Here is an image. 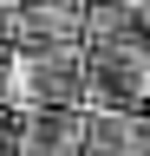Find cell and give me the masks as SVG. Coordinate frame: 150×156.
<instances>
[{
	"label": "cell",
	"instance_id": "1",
	"mask_svg": "<svg viewBox=\"0 0 150 156\" xmlns=\"http://www.w3.org/2000/svg\"><path fill=\"white\" fill-rule=\"evenodd\" d=\"M20 124V156H85V111L79 104H46Z\"/></svg>",
	"mask_w": 150,
	"mask_h": 156
},
{
	"label": "cell",
	"instance_id": "2",
	"mask_svg": "<svg viewBox=\"0 0 150 156\" xmlns=\"http://www.w3.org/2000/svg\"><path fill=\"white\" fill-rule=\"evenodd\" d=\"M85 156H150V117L144 111H85Z\"/></svg>",
	"mask_w": 150,
	"mask_h": 156
},
{
	"label": "cell",
	"instance_id": "3",
	"mask_svg": "<svg viewBox=\"0 0 150 156\" xmlns=\"http://www.w3.org/2000/svg\"><path fill=\"white\" fill-rule=\"evenodd\" d=\"M0 111L7 117L46 111V78H39V52L33 46H7L0 52Z\"/></svg>",
	"mask_w": 150,
	"mask_h": 156
},
{
	"label": "cell",
	"instance_id": "4",
	"mask_svg": "<svg viewBox=\"0 0 150 156\" xmlns=\"http://www.w3.org/2000/svg\"><path fill=\"white\" fill-rule=\"evenodd\" d=\"M39 52V78H46V104H79L91 85V52L72 39V46H33Z\"/></svg>",
	"mask_w": 150,
	"mask_h": 156
},
{
	"label": "cell",
	"instance_id": "5",
	"mask_svg": "<svg viewBox=\"0 0 150 156\" xmlns=\"http://www.w3.org/2000/svg\"><path fill=\"white\" fill-rule=\"evenodd\" d=\"M130 39H144L137 0H85V52L91 58L111 52V46H130Z\"/></svg>",
	"mask_w": 150,
	"mask_h": 156
},
{
	"label": "cell",
	"instance_id": "6",
	"mask_svg": "<svg viewBox=\"0 0 150 156\" xmlns=\"http://www.w3.org/2000/svg\"><path fill=\"white\" fill-rule=\"evenodd\" d=\"M85 46V0H33V46Z\"/></svg>",
	"mask_w": 150,
	"mask_h": 156
},
{
	"label": "cell",
	"instance_id": "7",
	"mask_svg": "<svg viewBox=\"0 0 150 156\" xmlns=\"http://www.w3.org/2000/svg\"><path fill=\"white\" fill-rule=\"evenodd\" d=\"M0 156H20V124L13 117H0Z\"/></svg>",
	"mask_w": 150,
	"mask_h": 156
}]
</instances>
